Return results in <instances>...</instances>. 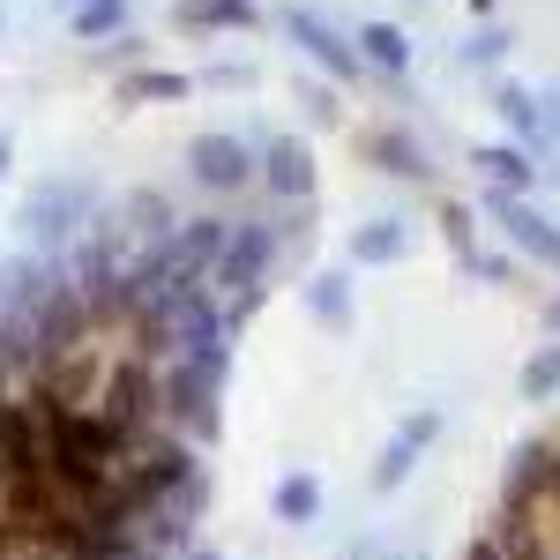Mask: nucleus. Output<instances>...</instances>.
<instances>
[{
  "label": "nucleus",
  "mask_w": 560,
  "mask_h": 560,
  "mask_svg": "<svg viewBox=\"0 0 560 560\" xmlns=\"http://www.w3.org/2000/svg\"><path fill=\"white\" fill-rule=\"evenodd\" d=\"M187 560H217V553H187Z\"/></svg>",
  "instance_id": "obj_1"
}]
</instances>
